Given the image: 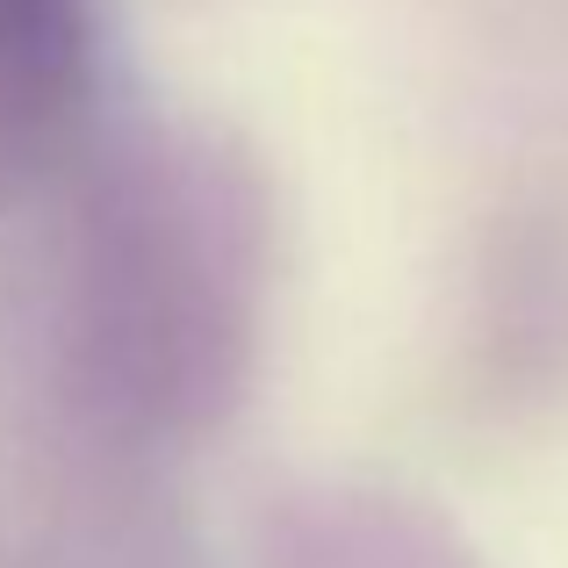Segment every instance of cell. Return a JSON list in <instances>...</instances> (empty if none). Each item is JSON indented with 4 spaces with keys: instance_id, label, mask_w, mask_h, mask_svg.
I'll use <instances>...</instances> for the list:
<instances>
[{
    "instance_id": "cell-1",
    "label": "cell",
    "mask_w": 568,
    "mask_h": 568,
    "mask_svg": "<svg viewBox=\"0 0 568 568\" xmlns=\"http://www.w3.org/2000/svg\"><path fill=\"white\" fill-rule=\"evenodd\" d=\"M87 72L80 0H0V166H22L72 115Z\"/></svg>"
}]
</instances>
